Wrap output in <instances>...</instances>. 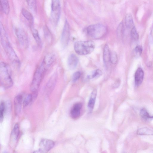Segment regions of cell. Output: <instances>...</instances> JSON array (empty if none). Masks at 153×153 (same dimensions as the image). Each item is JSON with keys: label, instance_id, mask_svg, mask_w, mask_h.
<instances>
[{"label": "cell", "instance_id": "83f0119b", "mask_svg": "<svg viewBox=\"0 0 153 153\" xmlns=\"http://www.w3.org/2000/svg\"><path fill=\"white\" fill-rule=\"evenodd\" d=\"M117 56L116 52L114 51L111 52L110 62L112 64H115L117 61Z\"/></svg>", "mask_w": 153, "mask_h": 153}, {"label": "cell", "instance_id": "9c48e42d", "mask_svg": "<svg viewBox=\"0 0 153 153\" xmlns=\"http://www.w3.org/2000/svg\"><path fill=\"white\" fill-rule=\"evenodd\" d=\"M69 26L67 20L65 22L61 35V42L62 45L65 47L68 44L70 38Z\"/></svg>", "mask_w": 153, "mask_h": 153}, {"label": "cell", "instance_id": "2e32d148", "mask_svg": "<svg viewBox=\"0 0 153 153\" xmlns=\"http://www.w3.org/2000/svg\"><path fill=\"white\" fill-rule=\"evenodd\" d=\"M137 133L140 135H153V129L146 127H142L137 130Z\"/></svg>", "mask_w": 153, "mask_h": 153}, {"label": "cell", "instance_id": "30bf717a", "mask_svg": "<svg viewBox=\"0 0 153 153\" xmlns=\"http://www.w3.org/2000/svg\"><path fill=\"white\" fill-rule=\"evenodd\" d=\"M57 74L54 73L50 77L45 87V90L47 95H49L54 89L56 83Z\"/></svg>", "mask_w": 153, "mask_h": 153}, {"label": "cell", "instance_id": "f546056e", "mask_svg": "<svg viewBox=\"0 0 153 153\" xmlns=\"http://www.w3.org/2000/svg\"><path fill=\"white\" fill-rule=\"evenodd\" d=\"M124 31L123 24L122 22L120 23L117 29V36L119 37H121Z\"/></svg>", "mask_w": 153, "mask_h": 153}, {"label": "cell", "instance_id": "836d02e7", "mask_svg": "<svg viewBox=\"0 0 153 153\" xmlns=\"http://www.w3.org/2000/svg\"><path fill=\"white\" fill-rule=\"evenodd\" d=\"M120 84V80L119 79H117L114 83L113 85L114 88H117L119 87Z\"/></svg>", "mask_w": 153, "mask_h": 153}, {"label": "cell", "instance_id": "d6a6232c", "mask_svg": "<svg viewBox=\"0 0 153 153\" xmlns=\"http://www.w3.org/2000/svg\"><path fill=\"white\" fill-rule=\"evenodd\" d=\"M81 75V74L79 71H77L75 72L73 74L72 76L73 82H75L80 77Z\"/></svg>", "mask_w": 153, "mask_h": 153}, {"label": "cell", "instance_id": "603a6c76", "mask_svg": "<svg viewBox=\"0 0 153 153\" xmlns=\"http://www.w3.org/2000/svg\"><path fill=\"white\" fill-rule=\"evenodd\" d=\"M22 13L24 17L31 24L33 22V17L31 13L25 8L22 10Z\"/></svg>", "mask_w": 153, "mask_h": 153}, {"label": "cell", "instance_id": "484cf974", "mask_svg": "<svg viewBox=\"0 0 153 153\" xmlns=\"http://www.w3.org/2000/svg\"><path fill=\"white\" fill-rule=\"evenodd\" d=\"M29 8L33 12L36 13L37 11L36 1L35 0L26 1Z\"/></svg>", "mask_w": 153, "mask_h": 153}, {"label": "cell", "instance_id": "8fae6325", "mask_svg": "<svg viewBox=\"0 0 153 153\" xmlns=\"http://www.w3.org/2000/svg\"><path fill=\"white\" fill-rule=\"evenodd\" d=\"M23 97L22 95L19 94L16 95L14 100V106L16 114H19L21 110Z\"/></svg>", "mask_w": 153, "mask_h": 153}, {"label": "cell", "instance_id": "4316f807", "mask_svg": "<svg viewBox=\"0 0 153 153\" xmlns=\"http://www.w3.org/2000/svg\"><path fill=\"white\" fill-rule=\"evenodd\" d=\"M5 104L3 101L1 102L0 106V121L1 123L3 120L4 113L5 110Z\"/></svg>", "mask_w": 153, "mask_h": 153}, {"label": "cell", "instance_id": "277c9868", "mask_svg": "<svg viewBox=\"0 0 153 153\" xmlns=\"http://www.w3.org/2000/svg\"><path fill=\"white\" fill-rule=\"evenodd\" d=\"M87 34L91 38L95 39L101 38L107 32L106 27L102 24H97L90 25L86 29Z\"/></svg>", "mask_w": 153, "mask_h": 153}, {"label": "cell", "instance_id": "f1b7e54d", "mask_svg": "<svg viewBox=\"0 0 153 153\" xmlns=\"http://www.w3.org/2000/svg\"><path fill=\"white\" fill-rule=\"evenodd\" d=\"M131 35L132 38L134 40H137L139 38V35L135 26H134L131 29Z\"/></svg>", "mask_w": 153, "mask_h": 153}, {"label": "cell", "instance_id": "5bb4252c", "mask_svg": "<svg viewBox=\"0 0 153 153\" xmlns=\"http://www.w3.org/2000/svg\"><path fill=\"white\" fill-rule=\"evenodd\" d=\"M144 73L143 70L140 68L136 70L134 75L135 82L137 86L140 85L142 82L144 77Z\"/></svg>", "mask_w": 153, "mask_h": 153}, {"label": "cell", "instance_id": "8992f818", "mask_svg": "<svg viewBox=\"0 0 153 153\" xmlns=\"http://www.w3.org/2000/svg\"><path fill=\"white\" fill-rule=\"evenodd\" d=\"M51 21L52 24L56 25L59 21L61 13V6L59 0H52L51 2Z\"/></svg>", "mask_w": 153, "mask_h": 153}, {"label": "cell", "instance_id": "7a4b0ae2", "mask_svg": "<svg viewBox=\"0 0 153 153\" xmlns=\"http://www.w3.org/2000/svg\"><path fill=\"white\" fill-rule=\"evenodd\" d=\"M94 43L91 40L80 41L74 44L75 52L81 55H88L92 52L95 48Z\"/></svg>", "mask_w": 153, "mask_h": 153}, {"label": "cell", "instance_id": "5b68a950", "mask_svg": "<svg viewBox=\"0 0 153 153\" xmlns=\"http://www.w3.org/2000/svg\"><path fill=\"white\" fill-rule=\"evenodd\" d=\"M1 43L10 60L13 64L17 68L20 65L19 60L12 48L8 38H5L1 39Z\"/></svg>", "mask_w": 153, "mask_h": 153}, {"label": "cell", "instance_id": "e575fe53", "mask_svg": "<svg viewBox=\"0 0 153 153\" xmlns=\"http://www.w3.org/2000/svg\"><path fill=\"white\" fill-rule=\"evenodd\" d=\"M151 35L153 39V27L152 28V30H151Z\"/></svg>", "mask_w": 153, "mask_h": 153}, {"label": "cell", "instance_id": "3957f363", "mask_svg": "<svg viewBox=\"0 0 153 153\" xmlns=\"http://www.w3.org/2000/svg\"><path fill=\"white\" fill-rule=\"evenodd\" d=\"M46 71L41 64L36 68L33 75L30 87V90L32 93L38 94V90Z\"/></svg>", "mask_w": 153, "mask_h": 153}, {"label": "cell", "instance_id": "d4e9b609", "mask_svg": "<svg viewBox=\"0 0 153 153\" xmlns=\"http://www.w3.org/2000/svg\"><path fill=\"white\" fill-rule=\"evenodd\" d=\"M32 32L33 37L36 43L39 47H41L42 42L38 31L36 29H33Z\"/></svg>", "mask_w": 153, "mask_h": 153}, {"label": "cell", "instance_id": "7c38bea8", "mask_svg": "<svg viewBox=\"0 0 153 153\" xmlns=\"http://www.w3.org/2000/svg\"><path fill=\"white\" fill-rule=\"evenodd\" d=\"M55 58V55L53 53H48L45 56L41 63L47 70L54 62Z\"/></svg>", "mask_w": 153, "mask_h": 153}, {"label": "cell", "instance_id": "1f68e13d", "mask_svg": "<svg viewBox=\"0 0 153 153\" xmlns=\"http://www.w3.org/2000/svg\"><path fill=\"white\" fill-rule=\"evenodd\" d=\"M102 72L101 70L99 69L96 70L91 76H88V78H94L100 76L102 75Z\"/></svg>", "mask_w": 153, "mask_h": 153}, {"label": "cell", "instance_id": "ac0fdd59", "mask_svg": "<svg viewBox=\"0 0 153 153\" xmlns=\"http://www.w3.org/2000/svg\"><path fill=\"white\" fill-rule=\"evenodd\" d=\"M37 95V94L32 93L28 94L25 98L23 102V107H26L30 104L36 98Z\"/></svg>", "mask_w": 153, "mask_h": 153}, {"label": "cell", "instance_id": "44dd1931", "mask_svg": "<svg viewBox=\"0 0 153 153\" xmlns=\"http://www.w3.org/2000/svg\"><path fill=\"white\" fill-rule=\"evenodd\" d=\"M125 22L126 26L128 29H131L134 26L132 16L130 13H128L126 14Z\"/></svg>", "mask_w": 153, "mask_h": 153}, {"label": "cell", "instance_id": "4fadbf2b", "mask_svg": "<svg viewBox=\"0 0 153 153\" xmlns=\"http://www.w3.org/2000/svg\"><path fill=\"white\" fill-rule=\"evenodd\" d=\"M82 106V104L80 103H76L73 105L70 112V115L72 118L73 119H76L80 116V110Z\"/></svg>", "mask_w": 153, "mask_h": 153}, {"label": "cell", "instance_id": "cb8c5ba5", "mask_svg": "<svg viewBox=\"0 0 153 153\" xmlns=\"http://www.w3.org/2000/svg\"><path fill=\"white\" fill-rule=\"evenodd\" d=\"M141 117L145 120H149L153 119V115H151L147 110L144 108L142 109L140 113Z\"/></svg>", "mask_w": 153, "mask_h": 153}, {"label": "cell", "instance_id": "ffe728a7", "mask_svg": "<svg viewBox=\"0 0 153 153\" xmlns=\"http://www.w3.org/2000/svg\"><path fill=\"white\" fill-rule=\"evenodd\" d=\"M0 8L4 13L8 14L9 12L10 6L8 0H2L0 1Z\"/></svg>", "mask_w": 153, "mask_h": 153}, {"label": "cell", "instance_id": "e0dca14e", "mask_svg": "<svg viewBox=\"0 0 153 153\" xmlns=\"http://www.w3.org/2000/svg\"><path fill=\"white\" fill-rule=\"evenodd\" d=\"M111 51L108 45L106 44L104 48L103 51V59L104 62L106 65L110 62V56Z\"/></svg>", "mask_w": 153, "mask_h": 153}, {"label": "cell", "instance_id": "7402d4cb", "mask_svg": "<svg viewBox=\"0 0 153 153\" xmlns=\"http://www.w3.org/2000/svg\"><path fill=\"white\" fill-rule=\"evenodd\" d=\"M19 133V126L18 123L14 126L11 134V139L14 142L16 141L18 137Z\"/></svg>", "mask_w": 153, "mask_h": 153}, {"label": "cell", "instance_id": "9a60e30c", "mask_svg": "<svg viewBox=\"0 0 153 153\" xmlns=\"http://www.w3.org/2000/svg\"><path fill=\"white\" fill-rule=\"evenodd\" d=\"M78 59L77 56L74 54H71L68 57V65L69 69L73 70L77 66Z\"/></svg>", "mask_w": 153, "mask_h": 153}, {"label": "cell", "instance_id": "52a82bcc", "mask_svg": "<svg viewBox=\"0 0 153 153\" xmlns=\"http://www.w3.org/2000/svg\"><path fill=\"white\" fill-rule=\"evenodd\" d=\"M54 145V142L53 140L43 139L39 143V149L33 153H47L53 148Z\"/></svg>", "mask_w": 153, "mask_h": 153}, {"label": "cell", "instance_id": "ba28073f", "mask_svg": "<svg viewBox=\"0 0 153 153\" xmlns=\"http://www.w3.org/2000/svg\"><path fill=\"white\" fill-rule=\"evenodd\" d=\"M15 33L20 45L24 48H27L28 45L27 35L25 30L20 28H16Z\"/></svg>", "mask_w": 153, "mask_h": 153}, {"label": "cell", "instance_id": "4dcf8cb0", "mask_svg": "<svg viewBox=\"0 0 153 153\" xmlns=\"http://www.w3.org/2000/svg\"><path fill=\"white\" fill-rule=\"evenodd\" d=\"M143 48L140 45L137 46L134 49V52L135 55L136 56H140L142 53Z\"/></svg>", "mask_w": 153, "mask_h": 153}, {"label": "cell", "instance_id": "6da1fadb", "mask_svg": "<svg viewBox=\"0 0 153 153\" xmlns=\"http://www.w3.org/2000/svg\"><path fill=\"white\" fill-rule=\"evenodd\" d=\"M11 69L9 65L4 62L0 64V79L1 85L5 89L11 88L13 85L11 77Z\"/></svg>", "mask_w": 153, "mask_h": 153}, {"label": "cell", "instance_id": "d6986e66", "mask_svg": "<svg viewBox=\"0 0 153 153\" xmlns=\"http://www.w3.org/2000/svg\"><path fill=\"white\" fill-rule=\"evenodd\" d=\"M97 94V90L96 89H94L91 93L88 104V107L91 110L94 108Z\"/></svg>", "mask_w": 153, "mask_h": 153}]
</instances>
